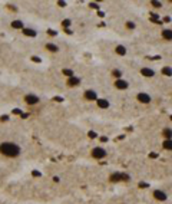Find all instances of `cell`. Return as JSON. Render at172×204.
<instances>
[{
    "instance_id": "obj_20",
    "label": "cell",
    "mask_w": 172,
    "mask_h": 204,
    "mask_svg": "<svg viewBox=\"0 0 172 204\" xmlns=\"http://www.w3.org/2000/svg\"><path fill=\"white\" fill-rule=\"evenodd\" d=\"M162 73L166 75V76H171L172 75V69L171 68H163V69H162Z\"/></svg>"
},
{
    "instance_id": "obj_1",
    "label": "cell",
    "mask_w": 172,
    "mask_h": 204,
    "mask_svg": "<svg viewBox=\"0 0 172 204\" xmlns=\"http://www.w3.org/2000/svg\"><path fill=\"white\" fill-rule=\"evenodd\" d=\"M0 154L6 158H16L20 154V147L16 142H11V141L0 142Z\"/></svg>"
},
{
    "instance_id": "obj_18",
    "label": "cell",
    "mask_w": 172,
    "mask_h": 204,
    "mask_svg": "<svg viewBox=\"0 0 172 204\" xmlns=\"http://www.w3.org/2000/svg\"><path fill=\"white\" fill-rule=\"evenodd\" d=\"M23 33H24L26 36H32V37H34V36H36V32H34V30H32V29H23Z\"/></svg>"
},
{
    "instance_id": "obj_13",
    "label": "cell",
    "mask_w": 172,
    "mask_h": 204,
    "mask_svg": "<svg viewBox=\"0 0 172 204\" xmlns=\"http://www.w3.org/2000/svg\"><path fill=\"white\" fill-rule=\"evenodd\" d=\"M162 36L166 40H172V29H163L162 30Z\"/></svg>"
},
{
    "instance_id": "obj_25",
    "label": "cell",
    "mask_w": 172,
    "mask_h": 204,
    "mask_svg": "<svg viewBox=\"0 0 172 204\" xmlns=\"http://www.w3.org/2000/svg\"><path fill=\"white\" fill-rule=\"evenodd\" d=\"M53 181H54V183H59V181H60V178H59V177H53Z\"/></svg>"
},
{
    "instance_id": "obj_21",
    "label": "cell",
    "mask_w": 172,
    "mask_h": 204,
    "mask_svg": "<svg viewBox=\"0 0 172 204\" xmlns=\"http://www.w3.org/2000/svg\"><path fill=\"white\" fill-rule=\"evenodd\" d=\"M63 75H67V78H72V76H75V73L70 69H63Z\"/></svg>"
},
{
    "instance_id": "obj_12",
    "label": "cell",
    "mask_w": 172,
    "mask_h": 204,
    "mask_svg": "<svg viewBox=\"0 0 172 204\" xmlns=\"http://www.w3.org/2000/svg\"><path fill=\"white\" fill-rule=\"evenodd\" d=\"M46 49L49 52H53V53H57L59 52V46L54 45V43H46Z\"/></svg>"
},
{
    "instance_id": "obj_17",
    "label": "cell",
    "mask_w": 172,
    "mask_h": 204,
    "mask_svg": "<svg viewBox=\"0 0 172 204\" xmlns=\"http://www.w3.org/2000/svg\"><path fill=\"white\" fill-rule=\"evenodd\" d=\"M11 27H14V29H22L23 27V23L20 20H14L11 22Z\"/></svg>"
},
{
    "instance_id": "obj_3",
    "label": "cell",
    "mask_w": 172,
    "mask_h": 204,
    "mask_svg": "<svg viewBox=\"0 0 172 204\" xmlns=\"http://www.w3.org/2000/svg\"><path fill=\"white\" fill-rule=\"evenodd\" d=\"M90 157L95 158V160H103V158L108 157V152H106V150L102 148V147H95V148L90 150Z\"/></svg>"
},
{
    "instance_id": "obj_2",
    "label": "cell",
    "mask_w": 172,
    "mask_h": 204,
    "mask_svg": "<svg viewBox=\"0 0 172 204\" xmlns=\"http://www.w3.org/2000/svg\"><path fill=\"white\" fill-rule=\"evenodd\" d=\"M130 180V177H129V174H125V172H112L110 175H109V181L110 183H119V181H129Z\"/></svg>"
},
{
    "instance_id": "obj_15",
    "label": "cell",
    "mask_w": 172,
    "mask_h": 204,
    "mask_svg": "<svg viewBox=\"0 0 172 204\" xmlns=\"http://www.w3.org/2000/svg\"><path fill=\"white\" fill-rule=\"evenodd\" d=\"M163 148L168 151H172V140H165L163 141Z\"/></svg>"
},
{
    "instance_id": "obj_19",
    "label": "cell",
    "mask_w": 172,
    "mask_h": 204,
    "mask_svg": "<svg viewBox=\"0 0 172 204\" xmlns=\"http://www.w3.org/2000/svg\"><path fill=\"white\" fill-rule=\"evenodd\" d=\"M112 76H115L116 79H120V76H122V72H120L119 69H113V71H112Z\"/></svg>"
},
{
    "instance_id": "obj_14",
    "label": "cell",
    "mask_w": 172,
    "mask_h": 204,
    "mask_svg": "<svg viewBox=\"0 0 172 204\" xmlns=\"http://www.w3.org/2000/svg\"><path fill=\"white\" fill-rule=\"evenodd\" d=\"M115 52H116L118 55H120V56H123V55H126V48H125V46H122V45H119V46H116Z\"/></svg>"
},
{
    "instance_id": "obj_16",
    "label": "cell",
    "mask_w": 172,
    "mask_h": 204,
    "mask_svg": "<svg viewBox=\"0 0 172 204\" xmlns=\"http://www.w3.org/2000/svg\"><path fill=\"white\" fill-rule=\"evenodd\" d=\"M163 137L166 138V140H171L172 138V129H169V128H166V129H163Z\"/></svg>"
},
{
    "instance_id": "obj_8",
    "label": "cell",
    "mask_w": 172,
    "mask_h": 204,
    "mask_svg": "<svg viewBox=\"0 0 172 204\" xmlns=\"http://www.w3.org/2000/svg\"><path fill=\"white\" fill-rule=\"evenodd\" d=\"M136 99L139 101L140 104H149L150 102V99L152 98L148 95V94H143V92H140V94H138V96H136Z\"/></svg>"
},
{
    "instance_id": "obj_10",
    "label": "cell",
    "mask_w": 172,
    "mask_h": 204,
    "mask_svg": "<svg viewBox=\"0 0 172 204\" xmlns=\"http://www.w3.org/2000/svg\"><path fill=\"white\" fill-rule=\"evenodd\" d=\"M140 73L143 76H146V78H152V76H155V71L150 69V68H142L140 69Z\"/></svg>"
},
{
    "instance_id": "obj_11",
    "label": "cell",
    "mask_w": 172,
    "mask_h": 204,
    "mask_svg": "<svg viewBox=\"0 0 172 204\" xmlns=\"http://www.w3.org/2000/svg\"><path fill=\"white\" fill-rule=\"evenodd\" d=\"M96 104H97V107L102 108V109H106V108H109V101H108V99H105V98H97Z\"/></svg>"
},
{
    "instance_id": "obj_7",
    "label": "cell",
    "mask_w": 172,
    "mask_h": 204,
    "mask_svg": "<svg viewBox=\"0 0 172 204\" xmlns=\"http://www.w3.org/2000/svg\"><path fill=\"white\" fill-rule=\"evenodd\" d=\"M115 88L116 89H120V91H125V89L129 88V84L126 81H123V79H116L115 81Z\"/></svg>"
},
{
    "instance_id": "obj_6",
    "label": "cell",
    "mask_w": 172,
    "mask_h": 204,
    "mask_svg": "<svg viewBox=\"0 0 172 204\" xmlns=\"http://www.w3.org/2000/svg\"><path fill=\"white\" fill-rule=\"evenodd\" d=\"M152 195H153V198L158 200V201H166V198H168L166 193L162 191V190H155V191L152 193Z\"/></svg>"
},
{
    "instance_id": "obj_26",
    "label": "cell",
    "mask_w": 172,
    "mask_h": 204,
    "mask_svg": "<svg viewBox=\"0 0 172 204\" xmlns=\"http://www.w3.org/2000/svg\"><path fill=\"white\" fill-rule=\"evenodd\" d=\"M171 119H172V115H171Z\"/></svg>"
},
{
    "instance_id": "obj_23",
    "label": "cell",
    "mask_w": 172,
    "mask_h": 204,
    "mask_svg": "<svg viewBox=\"0 0 172 204\" xmlns=\"http://www.w3.org/2000/svg\"><path fill=\"white\" fill-rule=\"evenodd\" d=\"M152 6H153V7H161V1H155V0H153V1H152Z\"/></svg>"
},
{
    "instance_id": "obj_9",
    "label": "cell",
    "mask_w": 172,
    "mask_h": 204,
    "mask_svg": "<svg viewBox=\"0 0 172 204\" xmlns=\"http://www.w3.org/2000/svg\"><path fill=\"white\" fill-rule=\"evenodd\" d=\"M80 84V79L77 78V76H72V78H67V81H66V85L70 86V88H75Z\"/></svg>"
},
{
    "instance_id": "obj_4",
    "label": "cell",
    "mask_w": 172,
    "mask_h": 204,
    "mask_svg": "<svg viewBox=\"0 0 172 204\" xmlns=\"http://www.w3.org/2000/svg\"><path fill=\"white\" fill-rule=\"evenodd\" d=\"M24 102L27 105H37L40 102V98L37 96V95H34V94H29V95L24 96Z\"/></svg>"
},
{
    "instance_id": "obj_22",
    "label": "cell",
    "mask_w": 172,
    "mask_h": 204,
    "mask_svg": "<svg viewBox=\"0 0 172 204\" xmlns=\"http://www.w3.org/2000/svg\"><path fill=\"white\" fill-rule=\"evenodd\" d=\"M126 27H128V29H135V23L128 22V23H126Z\"/></svg>"
},
{
    "instance_id": "obj_24",
    "label": "cell",
    "mask_w": 172,
    "mask_h": 204,
    "mask_svg": "<svg viewBox=\"0 0 172 204\" xmlns=\"http://www.w3.org/2000/svg\"><path fill=\"white\" fill-rule=\"evenodd\" d=\"M89 137H90V138H95V137H96V132L90 131V132H89Z\"/></svg>"
},
{
    "instance_id": "obj_5",
    "label": "cell",
    "mask_w": 172,
    "mask_h": 204,
    "mask_svg": "<svg viewBox=\"0 0 172 204\" xmlns=\"http://www.w3.org/2000/svg\"><path fill=\"white\" fill-rule=\"evenodd\" d=\"M83 98H85L86 101H89V102L97 101V94L93 91V89H86L85 92H83Z\"/></svg>"
}]
</instances>
